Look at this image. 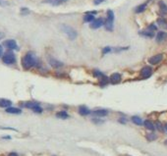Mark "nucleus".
Wrapping results in <instances>:
<instances>
[{
  "instance_id": "nucleus-14",
  "label": "nucleus",
  "mask_w": 167,
  "mask_h": 156,
  "mask_svg": "<svg viewBox=\"0 0 167 156\" xmlns=\"http://www.w3.org/2000/svg\"><path fill=\"white\" fill-rule=\"evenodd\" d=\"M93 115L97 116V117H104L108 115V111L107 110H104V109H99V110H95V111L92 112Z\"/></svg>"
},
{
  "instance_id": "nucleus-5",
  "label": "nucleus",
  "mask_w": 167,
  "mask_h": 156,
  "mask_svg": "<svg viewBox=\"0 0 167 156\" xmlns=\"http://www.w3.org/2000/svg\"><path fill=\"white\" fill-rule=\"evenodd\" d=\"M47 61H48V64H49L52 68L58 69V68L63 67V63H62L61 61H59V60L53 58V57H48Z\"/></svg>"
},
{
  "instance_id": "nucleus-13",
  "label": "nucleus",
  "mask_w": 167,
  "mask_h": 156,
  "mask_svg": "<svg viewBox=\"0 0 167 156\" xmlns=\"http://www.w3.org/2000/svg\"><path fill=\"white\" fill-rule=\"evenodd\" d=\"M67 1L68 0H43V3H48V4L53 5V6H58V5H61Z\"/></svg>"
},
{
  "instance_id": "nucleus-17",
  "label": "nucleus",
  "mask_w": 167,
  "mask_h": 156,
  "mask_svg": "<svg viewBox=\"0 0 167 156\" xmlns=\"http://www.w3.org/2000/svg\"><path fill=\"white\" fill-rule=\"evenodd\" d=\"M6 112L10 113V114H21L22 110L19 108H15V107H8V108H6Z\"/></svg>"
},
{
  "instance_id": "nucleus-22",
  "label": "nucleus",
  "mask_w": 167,
  "mask_h": 156,
  "mask_svg": "<svg viewBox=\"0 0 167 156\" xmlns=\"http://www.w3.org/2000/svg\"><path fill=\"white\" fill-rule=\"evenodd\" d=\"M132 121H133L134 124H136L138 126L143 125V120L141 119L140 117H138V116H133V117H132Z\"/></svg>"
},
{
  "instance_id": "nucleus-36",
  "label": "nucleus",
  "mask_w": 167,
  "mask_h": 156,
  "mask_svg": "<svg viewBox=\"0 0 167 156\" xmlns=\"http://www.w3.org/2000/svg\"><path fill=\"white\" fill-rule=\"evenodd\" d=\"M2 53H3V48H2V46L0 45V57H1V55H2Z\"/></svg>"
},
{
  "instance_id": "nucleus-31",
  "label": "nucleus",
  "mask_w": 167,
  "mask_h": 156,
  "mask_svg": "<svg viewBox=\"0 0 167 156\" xmlns=\"http://www.w3.org/2000/svg\"><path fill=\"white\" fill-rule=\"evenodd\" d=\"M157 23L159 24L160 26H165V25H166V22H165V20H164V19H161V18L157 20Z\"/></svg>"
},
{
  "instance_id": "nucleus-6",
  "label": "nucleus",
  "mask_w": 167,
  "mask_h": 156,
  "mask_svg": "<svg viewBox=\"0 0 167 156\" xmlns=\"http://www.w3.org/2000/svg\"><path fill=\"white\" fill-rule=\"evenodd\" d=\"M4 46L10 49V50H14V49H18V45H17V42H16L14 39H8V40H5L4 41Z\"/></svg>"
},
{
  "instance_id": "nucleus-19",
  "label": "nucleus",
  "mask_w": 167,
  "mask_h": 156,
  "mask_svg": "<svg viewBox=\"0 0 167 156\" xmlns=\"http://www.w3.org/2000/svg\"><path fill=\"white\" fill-rule=\"evenodd\" d=\"M141 36H143V37H148V38H152V37H154V33H153V31L152 30H144V31H140L139 32Z\"/></svg>"
},
{
  "instance_id": "nucleus-30",
  "label": "nucleus",
  "mask_w": 167,
  "mask_h": 156,
  "mask_svg": "<svg viewBox=\"0 0 167 156\" xmlns=\"http://www.w3.org/2000/svg\"><path fill=\"white\" fill-rule=\"evenodd\" d=\"M110 51H111V47L107 46V47H104V48H103V50H102V53H103V54H106V53H109Z\"/></svg>"
},
{
  "instance_id": "nucleus-25",
  "label": "nucleus",
  "mask_w": 167,
  "mask_h": 156,
  "mask_svg": "<svg viewBox=\"0 0 167 156\" xmlns=\"http://www.w3.org/2000/svg\"><path fill=\"white\" fill-rule=\"evenodd\" d=\"M24 105H25V107H27V108H30V109H32L34 107L38 106V105H39V104L37 103V102H27V103H25Z\"/></svg>"
},
{
  "instance_id": "nucleus-37",
  "label": "nucleus",
  "mask_w": 167,
  "mask_h": 156,
  "mask_svg": "<svg viewBox=\"0 0 167 156\" xmlns=\"http://www.w3.org/2000/svg\"><path fill=\"white\" fill-rule=\"evenodd\" d=\"M4 37V33L3 32H0V39H2Z\"/></svg>"
},
{
  "instance_id": "nucleus-29",
  "label": "nucleus",
  "mask_w": 167,
  "mask_h": 156,
  "mask_svg": "<svg viewBox=\"0 0 167 156\" xmlns=\"http://www.w3.org/2000/svg\"><path fill=\"white\" fill-rule=\"evenodd\" d=\"M147 30H152V31H153V30H157V27L154 25V24H152V25H149L148 26V28H147Z\"/></svg>"
},
{
  "instance_id": "nucleus-20",
  "label": "nucleus",
  "mask_w": 167,
  "mask_h": 156,
  "mask_svg": "<svg viewBox=\"0 0 167 156\" xmlns=\"http://www.w3.org/2000/svg\"><path fill=\"white\" fill-rule=\"evenodd\" d=\"M144 127H145L147 130H149V131H153V130L155 129V127H154V125H153V123L151 122L149 120H145V121L144 122Z\"/></svg>"
},
{
  "instance_id": "nucleus-28",
  "label": "nucleus",
  "mask_w": 167,
  "mask_h": 156,
  "mask_svg": "<svg viewBox=\"0 0 167 156\" xmlns=\"http://www.w3.org/2000/svg\"><path fill=\"white\" fill-rule=\"evenodd\" d=\"M155 127H156V129H157L159 132H162V131H163V127H162V125H161V123L158 122V121L155 123Z\"/></svg>"
},
{
  "instance_id": "nucleus-12",
  "label": "nucleus",
  "mask_w": 167,
  "mask_h": 156,
  "mask_svg": "<svg viewBox=\"0 0 167 156\" xmlns=\"http://www.w3.org/2000/svg\"><path fill=\"white\" fill-rule=\"evenodd\" d=\"M167 38V33L165 31H158L156 37H155V39L157 42H163L165 39Z\"/></svg>"
},
{
  "instance_id": "nucleus-32",
  "label": "nucleus",
  "mask_w": 167,
  "mask_h": 156,
  "mask_svg": "<svg viewBox=\"0 0 167 156\" xmlns=\"http://www.w3.org/2000/svg\"><path fill=\"white\" fill-rule=\"evenodd\" d=\"M103 1H105V0H93V3H94V5H98L100 3H102Z\"/></svg>"
},
{
  "instance_id": "nucleus-11",
  "label": "nucleus",
  "mask_w": 167,
  "mask_h": 156,
  "mask_svg": "<svg viewBox=\"0 0 167 156\" xmlns=\"http://www.w3.org/2000/svg\"><path fill=\"white\" fill-rule=\"evenodd\" d=\"M109 80H110V82H112V83H119V82H121V75L119 74V73H114V74H112L110 76Z\"/></svg>"
},
{
  "instance_id": "nucleus-35",
  "label": "nucleus",
  "mask_w": 167,
  "mask_h": 156,
  "mask_svg": "<svg viewBox=\"0 0 167 156\" xmlns=\"http://www.w3.org/2000/svg\"><path fill=\"white\" fill-rule=\"evenodd\" d=\"M8 156H19L16 152H11V153H9V155Z\"/></svg>"
},
{
  "instance_id": "nucleus-3",
  "label": "nucleus",
  "mask_w": 167,
  "mask_h": 156,
  "mask_svg": "<svg viewBox=\"0 0 167 156\" xmlns=\"http://www.w3.org/2000/svg\"><path fill=\"white\" fill-rule=\"evenodd\" d=\"M113 24H114V13L112 10L107 11V18L105 21V29L106 30L112 31L113 30Z\"/></svg>"
},
{
  "instance_id": "nucleus-1",
  "label": "nucleus",
  "mask_w": 167,
  "mask_h": 156,
  "mask_svg": "<svg viewBox=\"0 0 167 156\" xmlns=\"http://www.w3.org/2000/svg\"><path fill=\"white\" fill-rule=\"evenodd\" d=\"M37 64H38V58L32 52H28L27 54H25L22 59V66L24 69L29 70L31 67L36 66Z\"/></svg>"
},
{
  "instance_id": "nucleus-33",
  "label": "nucleus",
  "mask_w": 167,
  "mask_h": 156,
  "mask_svg": "<svg viewBox=\"0 0 167 156\" xmlns=\"http://www.w3.org/2000/svg\"><path fill=\"white\" fill-rule=\"evenodd\" d=\"M7 2L4 0H0V6H7Z\"/></svg>"
},
{
  "instance_id": "nucleus-34",
  "label": "nucleus",
  "mask_w": 167,
  "mask_h": 156,
  "mask_svg": "<svg viewBox=\"0 0 167 156\" xmlns=\"http://www.w3.org/2000/svg\"><path fill=\"white\" fill-rule=\"evenodd\" d=\"M92 122H94V123H96V124H102V123H103V121H100V120H97V119H93L92 120Z\"/></svg>"
},
{
  "instance_id": "nucleus-8",
  "label": "nucleus",
  "mask_w": 167,
  "mask_h": 156,
  "mask_svg": "<svg viewBox=\"0 0 167 156\" xmlns=\"http://www.w3.org/2000/svg\"><path fill=\"white\" fill-rule=\"evenodd\" d=\"M162 59H163V55L162 54H157V55H154V56L151 57L148 59V63L151 65H156V64L160 63L162 61Z\"/></svg>"
},
{
  "instance_id": "nucleus-23",
  "label": "nucleus",
  "mask_w": 167,
  "mask_h": 156,
  "mask_svg": "<svg viewBox=\"0 0 167 156\" xmlns=\"http://www.w3.org/2000/svg\"><path fill=\"white\" fill-rule=\"evenodd\" d=\"M56 117L57 118H61V119H67V118H69V115L67 114V112L60 111L56 114Z\"/></svg>"
},
{
  "instance_id": "nucleus-21",
  "label": "nucleus",
  "mask_w": 167,
  "mask_h": 156,
  "mask_svg": "<svg viewBox=\"0 0 167 156\" xmlns=\"http://www.w3.org/2000/svg\"><path fill=\"white\" fill-rule=\"evenodd\" d=\"M146 3H144V4H141V5H139L137 7L135 8V12L139 14V13H143L144 10H145V8H146Z\"/></svg>"
},
{
  "instance_id": "nucleus-15",
  "label": "nucleus",
  "mask_w": 167,
  "mask_h": 156,
  "mask_svg": "<svg viewBox=\"0 0 167 156\" xmlns=\"http://www.w3.org/2000/svg\"><path fill=\"white\" fill-rule=\"evenodd\" d=\"M158 6L160 9V13L162 15H166L167 14V5L163 2V1H159L158 2Z\"/></svg>"
},
{
  "instance_id": "nucleus-4",
  "label": "nucleus",
  "mask_w": 167,
  "mask_h": 156,
  "mask_svg": "<svg viewBox=\"0 0 167 156\" xmlns=\"http://www.w3.org/2000/svg\"><path fill=\"white\" fill-rule=\"evenodd\" d=\"M3 63L7 64V65H12L16 62V56L12 51H7L2 57Z\"/></svg>"
},
{
  "instance_id": "nucleus-10",
  "label": "nucleus",
  "mask_w": 167,
  "mask_h": 156,
  "mask_svg": "<svg viewBox=\"0 0 167 156\" xmlns=\"http://www.w3.org/2000/svg\"><path fill=\"white\" fill-rule=\"evenodd\" d=\"M96 14L95 11H92V12H87V14L84 17V22L85 23H91L94 20V15Z\"/></svg>"
},
{
  "instance_id": "nucleus-18",
  "label": "nucleus",
  "mask_w": 167,
  "mask_h": 156,
  "mask_svg": "<svg viewBox=\"0 0 167 156\" xmlns=\"http://www.w3.org/2000/svg\"><path fill=\"white\" fill-rule=\"evenodd\" d=\"M11 104L12 102L8 99H0V107H2V108H8L11 106Z\"/></svg>"
},
{
  "instance_id": "nucleus-39",
  "label": "nucleus",
  "mask_w": 167,
  "mask_h": 156,
  "mask_svg": "<svg viewBox=\"0 0 167 156\" xmlns=\"http://www.w3.org/2000/svg\"><path fill=\"white\" fill-rule=\"evenodd\" d=\"M165 143H166V144H167V140H166V141H165Z\"/></svg>"
},
{
  "instance_id": "nucleus-16",
  "label": "nucleus",
  "mask_w": 167,
  "mask_h": 156,
  "mask_svg": "<svg viewBox=\"0 0 167 156\" xmlns=\"http://www.w3.org/2000/svg\"><path fill=\"white\" fill-rule=\"evenodd\" d=\"M79 113H80V115H82V116H87V115H89L91 111H90V109L88 108V107H86V106H80L79 107Z\"/></svg>"
},
{
  "instance_id": "nucleus-27",
  "label": "nucleus",
  "mask_w": 167,
  "mask_h": 156,
  "mask_svg": "<svg viewBox=\"0 0 167 156\" xmlns=\"http://www.w3.org/2000/svg\"><path fill=\"white\" fill-rule=\"evenodd\" d=\"M32 111L36 112V113H41L42 112V108L39 105H38V106H36V107L32 108Z\"/></svg>"
},
{
  "instance_id": "nucleus-2",
  "label": "nucleus",
  "mask_w": 167,
  "mask_h": 156,
  "mask_svg": "<svg viewBox=\"0 0 167 156\" xmlns=\"http://www.w3.org/2000/svg\"><path fill=\"white\" fill-rule=\"evenodd\" d=\"M61 30L67 36V37L71 39V40H74L78 36V32L74 30L72 27H70L68 25H61Z\"/></svg>"
},
{
  "instance_id": "nucleus-7",
  "label": "nucleus",
  "mask_w": 167,
  "mask_h": 156,
  "mask_svg": "<svg viewBox=\"0 0 167 156\" xmlns=\"http://www.w3.org/2000/svg\"><path fill=\"white\" fill-rule=\"evenodd\" d=\"M152 74V69L149 66H145L141 70V76L143 77V79H147L149 78Z\"/></svg>"
},
{
  "instance_id": "nucleus-38",
  "label": "nucleus",
  "mask_w": 167,
  "mask_h": 156,
  "mask_svg": "<svg viewBox=\"0 0 167 156\" xmlns=\"http://www.w3.org/2000/svg\"><path fill=\"white\" fill-rule=\"evenodd\" d=\"M164 128H165V130H166V131H167V124H166V125H165V126H164Z\"/></svg>"
},
{
  "instance_id": "nucleus-24",
  "label": "nucleus",
  "mask_w": 167,
  "mask_h": 156,
  "mask_svg": "<svg viewBox=\"0 0 167 156\" xmlns=\"http://www.w3.org/2000/svg\"><path fill=\"white\" fill-rule=\"evenodd\" d=\"M108 80H109V79L103 75L101 78H99V83H100V85L103 86V85H105L106 83H108Z\"/></svg>"
},
{
  "instance_id": "nucleus-9",
  "label": "nucleus",
  "mask_w": 167,
  "mask_h": 156,
  "mask_svg": "<svg viewBox=\"0 0 167 156\" xmlns=\"http://www.w3.org/2000/svg\"><path fill=\"white\" fill-rule=\"evenodd\" d=\"M103 24H104V21H103L102 18L94 19V20L91 23V29H93V30H96V29L100 28L101 26H103Z\"/></svg>"
},
{
  "instance_id": "nucleus-26",
  "label": "nucleus",
  "mask_w": 167,
  "mask_h": 156,
  "mask_svg": "<svg viewBox=\"0 0 167 156\" xmlns=\"http://www.w3.org/2000/svg\"><path fill=\"white\" fill-rule=\"evenodd\" d=\"M146 138H147V141H154V140H156L157 136H156L154 134H146Z\"/></svg>"
}]
</instances>
